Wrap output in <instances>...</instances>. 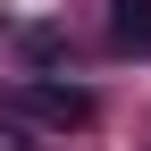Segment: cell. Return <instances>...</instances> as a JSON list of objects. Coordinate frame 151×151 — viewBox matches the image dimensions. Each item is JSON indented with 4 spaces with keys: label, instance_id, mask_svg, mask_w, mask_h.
Instances as JSON below:
<instances>
[{
    "label": "cell",
    "instance_id": "obj_1",
    "mask_svg": "<svg viewBox=\"0 0 151 151\" xmlns=\"http://www.w3.org/2000/svg\"><path fill=\"white\" fill-rule=\"evenodd\" d=\"M9 118L17 126H42V134H84V126L101 118V101H92L84 84H59V76H25V84L9 92Z\"/></svg>",
    "mask_w": 151,
    "mask_h": 151
},
{
    "label": "cell",
    "instance_id": "obj_2",
    "mask_svg": "<svg viewBox=\"0 0 151 151\" xmlns=\"http://www.w3.org/2000/svg\"><path fill=\"white\" fill-rule=\"evenodd\" d=\"M9 50L34 59V67H50V59H67V34L59 25H9Z\"/></svg>",
    "mask_w": 151,
    "mask_h": 151
},
{
    "label": "cell",
    "instance_id": "obj_3",
    "mask_svg": "<svg viewBox=\"0 0 151 151\" xmlns=\"http://www.w3.org/2000/svg\"><path fill=\"white\" fill-rule=\"evenodd\" d=\"M118 50H151V0L118 9Z\"/></svg>",
    "mask_w": 151,
    "mask_h": 151
},
{
    "label": "cell",
    "instance_id": "obj_4",
    "mask_svg": "<svg viewBox=\"0 0 151 151\" xmlns=\"http://www.w3.org/2000/svg\"><path fill=\"white\" fill-rule=\"evenodd\" d=\"M0 151H34V134H25L17 118H0Z\"/></svg>",
    "mask_w": 151,
    "mask_h": 151
},
{
    "label": "cell",
    "instance_id": "obj_5",
    "mask_svg": "<svg viewBox=\"0 0 151 151\" xmlns=\"http://www.w3.org/2000/svg\"><path fill=\"white\" fill-rule=\"evenodd\" d=\"M109 9H134V0H109Z\"/></svg>",
    "mask_w": 151,
    "mask_h": 151
}]
</instances>
